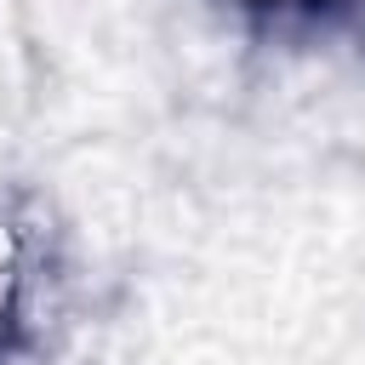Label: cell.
Segmentation results:
<instances>
[{"instance_id": "6da1fadb", "label": "cell", "mask_w": 365, "mask_h": 365, "mask_svg": "<svg viewBox=\"0 0 365 365\" xmlns=\"http://www.w3.org/2000/svg\"><path fill=\"white\" fill-rule=\"evenodd\" d=\"M245 6H274V0H245Z\"/></svg>"}]
</instances>
